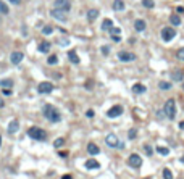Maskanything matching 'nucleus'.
Wrapping results in <instances>:
<instances>
[{
    "mask_svg": "<svg viewBox=\"0 0 184 179\" xmlns=\"http://www.w3.org/2000/svg\"><path fill=\"white\" fill-rule=\"evenodd\" d=\"M145 26L147 24H145V21L144 20H136L134 21V29L137 31V33H142L144 29H145Z\"/></svg>",
    "mask_w": 184,
    "mask_h": 179,
    "instance_id": "obj_16",
    "label": "nucleus"
},
{
    "mask_svg": "<svg viewBox=\"0 0 184 179\" xmlns=\"http://www.w3.org/2000/svg\"><path fill=\"white\" fill-rule=\"evenodd\" d=\"M147 179H149V178H147Z\"/></svg>",
    "mask_w": 184,
    "mask_h": 179,
    "instance_id": "obj_49",
    "label": "nucleus"
},
{
    "mask_svg": "<svg viewBox=\"0 0 184 179\" xmlns=\"http://www.w3.org/2000/svg\"><path fill=\"white\" fill-rule=\"evenodd\" d=\"M144 150H145V153H147L149 157L152 155V147L150 145H145V147H144Z\"/></svg>",
    "mask_w": 184,
    "mask_h": 179,
    "instance_id": "obj_38",
    "label": "nucleus"
},
{
    "mask_svg": "<svg viewBox=\"0 0 184 179\" xmlns=\"http://www.w3.org/2000/svg\"><path fill=\"white\" fill-rule=\"evenodd\" d=\"M176 57L179 58V60H183V61H184V47L178 50V55H176Z\"/></svg>",
    "mask_w": 184,
    "mask_h": 179,
    "instance_id": "obj_36",
    "label": "nucleus"
},
{
    "mask_svg": "<svg viewBox=\"0 0 184 179\" xmlns=\"http://www.w3.org/2000/svg\"><path fill=\"white\" fill-rule=\"evenodd\" d=\"M0 145H2V136H0Z\"/></svg>",
    "mask_w": 184,
    "mask_h": 179,
    "instance_id": "obj_48",
    "label": "nucleus"
},
{
    "mask_svg": "<svg viewBox=\"0 0 184 179\" xmlns=\"http://www.w3.org/2000/svg\"><path fill=\"white\" fill-rule=\"evenodd\" d=\"M179 127H181V129H184V121H181V123H179Z\"/></svg>",
    "mask_w": 184,
    "mask_h": 179,
    "instance_id": "obj_46",
    "label": "nucleus"
},
{
    "mask_svg": "<svg viewBox=\"0 0 184 179\" xmlns=\"http://www.w3.org/2000/svg\"><path fill=\"white\" fill-rule=\"evenodd\" d=\"M42 115L49 119L50 123H60L61 121V115L57 108H53V105L50 103H45L44 108H42Z\"/></svg>",
    "mask_w": 184,
    "mask_h": 179,
    "instance_id": "obj_1",
    "label": "nucleus"
},
{
    "mask_svg": "<svg viewBox=\"0 0 184 179\" xmlns=\"http://www.w3.org/2000/svg\"><path fill=\"white\" fill-rule=\"evenodd\" d=\"M3 105L5 103H3V100H2V97H0V108H3Z\"/></svg>",
    "mask_w": 184,
    "mask_h": 179,
    "instance_id": "obj_44",
    "label": "nucleus"
},
{
    "mask_svg": "<svg viewBox=\"0 0 184 179\" xmlns=\"http://www.w3.org/2000/svg\"><path fill=\"white\" fill-rule=\"evenodd\" d=\"M12 5H21V0H8Z\"/></svg>",
    "mask_w": 184,
    "mask_h": 179,
    "instance_id": "obj_41",
    "label": "nucleus"
},
{
    "mask_svg": "<svg viewBox=\"0 0 184 179\" xmlns=\"http://www.w3.org/2000/svg\"><path fill=\"white\" fill-rule=\"evenodd\" d=\"M128 165L131 168H141V165H142V157H139L137 153H132L131 157H129V160H128Z\"/></svg>",
    "mask_w": 184,
    "mask_h": 179,
    "instance_id": "obj_9",
    "label": "nucleus"
},
{
    "mask_svg": "<svg viewBox=\"0 0 184 179\" xmlns=\"http://www.w3.org/2000/svg\"><path fill=\"white\" fill-rule=\"evenodd\" d=\"M23 58H24V55L21 52H13L12 57H10V61H12L13 65H20L21 61H23Z\"/></svg>",
    "mask_w": 184,
    "mask_h": 179,
    "instance_id": "obj_13",
    "label": "nucleus"
},
{
    "mask_svg": "<svg viewBox=\"0 0 184 179\" xmlns=\"http://www.w3.org/2000/svg\"><path fill=\"white\" fill-rule=\"evenodd\" d=\"M142 5L145 8H153V7H155V2H153V0H142Z\"/></svg>",
    "mask_w": 184,
    "mask_h": 179,
    "instance_id": "obj_27",
    "label": "nucleus"
},
{
    "mask_svg": "<svg viewBox=\"0 0 184 179\" xmlns=\"http://www.w3.org/2000/svg\"><path fill=\"white\" fill-rule=\"evenodd\" d=\"M170 76H171V79H173V81H176V82H181L184 79L183 69H173L171 73H170Z\"/></svg>",
    "mask_w": 184,
    "mask_h": 179,
    "instance_id": "obj_12",
    "label": "nucleus"
},
{
    "mask_svg": "<svg viewBox=\"0 0 184 179\" xmlns=\"http://www.w3.org/2000/svg\"><path fill=\"white\" fill-rule=\"evenodd\" d=\"M181 161H183V163H184V157H181Z\"/></svg>",
    "mask_w": 184,
    "mask_h": 179,
    "instance_id": "obj_47",
    "label": "nucleus"
},
{
    "mask_svg": "<svg viewBox=\"0 0 184 179\" xmlns=\"http://www.w3.org/2000/svg\"><path fill=\"white\" fill-rule=\"evenodd\" d=\"M108 33H110V36H119L121 29H119V28H115V26H111V29L108 31Z\"/></svg>",
    "mask_w": 184,
    "mask_h": 179,
    "instance_id": "obj_31",
    "label": "nucleus"
},
{
    "mask_svg": "<svg viewBox=\"0 0 184 179\" xmlns=\"http://www.w3.org/2000/svg\"><path fill=\"white\" fill-rule=\"evenodd\" d=\"M100 52H102V53H103V55H107V53L110 52V47H107V45H103L102 49H100Z\"/></svg>",
    "mask_w": 184,
    "mask_h": 179,
    "instance_id": "obj_37",
    "label": "nucleus"
},
{
    "mask_svg": "<svg viewBox=\"0 0 184 179\" xmlns=\"http://www.w3.org/2000/svg\"><path fill=\"white\" fill-rule=\"evenodd\" d=\"M165 115H166L170 119H173L176 116V102H174V98L166 100V103H165Z\"/></svg>",
    "mask_w": 184,
    "mask_h": 179,
    "instance_id": "obj_3",
    "label": "nucleus"
},
{
    "mask_svg": "<svg viewBox=\"0 0 184 179\" xmlns=\"http://www.w3.org/2000/svg\"><path fill=\"white\" fill-rule=\"evenodd\" d=\"M28 136L31 139H34V140H42V142L47 140V132L44 129H41V127H29Z\"/></svg>",
    "mask_w": 184,
    "mask_h": 179,
    "instance_id": "obj_2",
    "label": "nucleus"
},
{
    "mask_svg": "<svg viewBox=\"0 0 184 179\" xmlns=\"http://www.w3.org/2000/svg\"><path fill=\"white\" fill-rule=\"evenodd\" d=\"M123 106L121 105H115V106H111L110 110L107 111V116H108V118H118V116H121L123 115Z\"/></svg>",
    "mask_w": 184,
    "mask_h": 179,
    "instance_id": "obj_8",
    "label": "nucleus"
},
{
    "mask_svg": "<svg viewBox=\"0 0 184 179\" xmlns=\"http://www.w3.org/2000/svg\"><path fill=\"white\" fill-rule=\"evenodd\" d=\"M60 45H68V41H63V39H61V41H60Z\"/></svg>",
    "mask_w": 184,
    "mask_h": 179,
    "instance_id": "obj_43",
    "label": "nucleus"
},
{
    "mask_svg": "<svg viewBox=\"0 0 184 179\" xmlns=\"http://www.w3.org/2000/svg\"><path fill=\"white\" fill-rule=\"evenodd\" d=\"M84 166H86L87 170H98V168H100V163H98L97 160L90 158V160H87V161L84 163Z\"/></svg>",
    "mask_w": 184,
    "mask_h": 179,
    "instance_id": "obj_15",
    "label": "nucleus"
},
{
    "mask_svg": "<svg viewBox=\"0 0 184 179\" xmlns=\"http://www.w3.org/2000/svg\"><path fill=\"white\" fill-rule=\"evenodd\" d=\"M47 63H49V65H57V63H58L57 55H50V57L47 58Z\"/></svg>",
    "mask_w": 184,
    "mask_h": 179,
    "instance_id": "obj_29",
    "label": "nucleus"
},
{
    "mask_svg": "<svg viewBox=\"0 0 184 179\" xmlns=\"http://www.w3.org/2000/svg\"><path fill=\"white\" fill-rule=\"evenodd\" d=\"M158 87H160L162 90H170V89H171V84H170V82H165V81H162V82L158 84Z\"/></svg>",
    "mask_w": 184,
    "mask_h": 179,
    "instance_id": "obj_28",
    "label": "nucleus"
},
{
    "mask_svg": "<svg viewBox=\"0 0 184 179\" xmlns=\"http://www.w3.org/2000/svg\"><path fill=\"white\" fill-rule=\"evenodd\" d=\"M61 179H73V178H71L70 174H66V176H63V178H61Z\"/></svg>",
    "mask_w": 184,
    "mask_h": 179,
    "instance_id": "obj_45",
    "label": "nucleus"
},
{
    "mask_svg": "<svg viewBox=\"0 0 184 179\" xmlns=\"http://www.w3.org/2000/svg\"><path fill=\"white\" fill-rule=\"evenodd\" d=\"M39 52L41 53H49L50 52V42H47V41L41 42V44H39Z\"/></svg>",
    "mask_w": 184,
    "mask_h": 179,
    "instance_id": "obj_18",
    "label": "nucleus"
},
{
    "mask_svg": "<svg viewBox=\"0 0 184 179\" xmlns=\"http://www.w3.org/2000/svg\"><path fill=\"white\" fill-rule=\"evenodd\" d=\"M170 23H171L173 26H179L181 24V18L178 16V15H171V16H170Z\"/></svg>",
    "mask_w": 184,
    "mask_h": 179,
    "instance_id": "obj_25",
    "label": "nucleus"
},
{
    "mask_svg": "<svg viewBox=\"0 0 184 179\" xmlns=\"http://www.w3.org/2000/svg\"><path fill=\"white\" fill-rule=\"evenodd\" d=\"M63 144H65V139L63 137H58L55 142H53V145L57 147V148H60V147H63Z\"/></svg>",
    "mask_w": 184,
    "mask_h": 179,
    "instance_id": "obj_32",
    "label": "nucleus"
},
{
    "mask_svg": "<svg viewBox=\"0 0 184 179\" xmlns=\"http://www.w3.org/2000/svg\"><path fill=\"white\" fill-rule=\"evenodd\" d=\"M128 137H129V139H136V137H137V131H136V129H131L129 132H128Z\"/></svg>",
    "mask_w": 184,
    "mask_h": 179,
    "instance_id": "obj_35",
    "label": "nucleus"
},
{
    "mask_svg": "<svg viewBox=\"0 0 184 179\" xmlns=\"http://www.w3.org/2000/svg\"><path fill=\"white\" fill-rule=\"evenodd\" d=\"M163 179H173V173L170 170H166V168L163 170Z\"/></svg>",
    "mask_w": 184,
    "mask_h": 179,
    "instance_id": "obj_34",
    "label": "nucleus"
},
{
    "mask_svg": "<svg viewBox=\"0 0 184 179\" xmlns=\"http://www.w3.org/2000/svg\"><path fill=\"white\" fill-rule=\"evenodd\" d=\"M157 153H160V155H168V153H170V148H166V147H157Z\"/></svg>",
    "mask_w": 184,
    "mask_h": 179,
    "instance_id": "obj_30",
    "label": "nucleus"
},
{
    "mask_svg": "<svg viewBox=\"0 0 184 179\" xmlns=\"http://www.w3.org/2000/svg\"><path fill=\"white\" fill-rule=\"evenodd\" d=\"M87 152H89L90 155H98V152H100V148H98V147L95 145V144H92V142H90L89 145H87Z\"/></svg>",
    "mask_w": 184,
    "mask_h": 179,
    "instance_id": "obj_20",
    "label": "nucleus"
},
{
    "mask_svg": "<svg viewBox=\"0 0 184 179\" xmlns=\"http://www.w3.org/2000/svg\"><path fill=\"white\" fill-rule=\"evenodd\" d=\"M134 58H136L134 53L126 52V50H123V52L118 53V60H119V61H124V63H128V61H132Z\"/></svg>",
    "mask_w": 184,
    "mask_h": 179,
    "instance_id": "obj_11",
    "label": "nucleus"
},
{
    "mask_svg": "<svg viewBox=\"0 0 184 179\" xmlns=\"http://www.w3.org/2000/svg\"><path fill=\"white\" fill-rule=\"evenodd\" d=\"M97 16H98V10L97 8H92V10L87 12V20H89V21H94Z\"/></svg>",
    "mask_w": 184,
    "mask_h": 179,
    "instance_id": "obj_22",
    "label": "nucleus"
},
{
    "mask_svg": "<svg viewBox=\"0 0 184 179\" xmlns=\"http://www.w3.org/2000/svg\"><path fill=\"white\" fill-rule=\"evenodd\" d=\"M3 94L5 95H12V89H3Z\"/></svg>",
    "mask_w": 184,
    "mask_h": 179,
    "instance_id": "obj_42",
    "label": "nucleus"
},
{
    "mask_svg": "<svg viewBox=\"0 0 184 179\" xmlns=\"http://www.w3.org/2000/svg\"><path fill=\"white\" fill-rule=\"evenodd\" d=\"M113 10L123 12V10H124V2H123V0H115L113 2Z\"/></svg>",
    "mask_w": 184,
    "mask_h": 179,
    "instance_id": "obj_21",
    "label": "nucleus"
},
{
    "mask_svg": "<svg viewBox=\"0 0 184 179\" xmlns=\"http://www.w3.org/2000/svg\"><path fill=\"white\" fill-rule=\"evenodd\" d=\"M111 26H113L111 20H108V18H107V20H103V23H102V29H103V31H110Z\"/></svg>",
    "mask_w": 184,
    "mask_h": 179,
    "instance_id": "obj_26",
    "label": "nucleus"
},
{
    "mask_svg": "<svg viewBox=\"0 0 184 179\" xmlns=\"http://www.w3.org/2000/svg\"><path fill=\"white\" fill-rule=\"evenodd\" d=\"M105 144L108 147H111V148H115V147H119V148H123V144L119 142L118 140V137H116V136L115 134H108L105 137Z\"/></svg>",
    "mask_w": 184,
    "mask_h": 179,
    "instance_id": "obj_5",
    "label": "nucleus"
},
{
    "mask_svg": "<svg viewBox=\"0 0 184 179\" xmlns=\"http://www.w3.org/2000/svg\"><path fill=\"white\" fill-rule=\"evenodd\" d=\"M50 15H52L53 18L57 21H60V23H65L66 20H68V16H66V12H63V10H58V8H53L52 12H50Z\"/></svg>",
    "mask_w": 184,
    "mask_h": 179,
    "instance_id": "obj_7",
    "label": "nucleus"
},
{
    "mask_svg": "<svg viewBox=\"0 0 184 179\" xmlns=\"http://www.w3.org/2000/svg\"><path fill=\"white\" fill-rule=\"evenodd\" d=\"M18 131H20V121H18V119H12L8 124V132L10 134H15Z\"/></svg>",
    "mask_w": 184,
    "mask_h": 179,
    "instance_id": "obj_14",
    "label": "nucleus"
},
{
    "mask_svg": "<svg viewBox=\"0 0 184 179\" xmlns=\"http://www.w3.org/2000/svg\"><path fill=\"white\" fill-rule=\"evenodd\" d=\"M37 90H39V94H50L53 90V84L49 81H45V82H41V84L37 85Z\"/></svg>",
    "mask_w": 184,
    "mask_h": 179,
    "instance_id": "obj_10",
    "label": "nucleus"
},
{
    "mask_svg": "<svg viewBox=\"0 0 184 179\" xmlns=\"http://www.w3.org/2000/svg\"><path fill=\"white\" fill-rule=\"evenodd\" d=\"M0 13H2V15H8L10 13L8 5L5 3V2H2V0H0Z\"/></svg>",
    "mask_w": 184,
    "mask_h": 179,
    "instance_id": "obj_24",
    "label": "nucleus"
},
{
    "mask_svg": "<svg viewBox=\"0 0 184 179\" xmlns=\"http://www.w3.org/2000/svg\"><path fill=\"white\" fill-rule=\"evenodd\" d=\"M52 33H53V28H52V26H45V28L42 29V34H45V36H50Z\"/></svg>",
    "mask_w": 184,
    "mask_h": 179,
    "instance_id": "obj_33",
    "label": "nucleus"
},
{
    "mask_svg": "<svg viewBox=\"0 0 184 179\" xmlns=\"http://www.w3.org/2000/svg\"><path fill=\"white\" fill-rule=\"evenodd\" d=\"M174 36H176L174 28H163V29H162V39H163L165 42L173 41V39H174Z\"/></svg>",
    "mask_w": 184,
    "mask_h": 179,
    "instance_id": "obj_6",
    "label": "nucleus"
},
{
    "mask_svg": "<svg viewBox=\"0 0 184 179\" xmlns=\"http://www.w3.org/2000/svg\"><path fill=\"white\" fill-rule=\"evenodd\" d=\"M12 85H13L12 79H2V81H0V87H2V89H10Z\"/></svg>",
    "mask_w": 184,
    "mask_h": 179,
    "instance_id": "obj_23",
    "label": "nucleus"
},
{
    "mask_svg": "<svg viewBox=\"0 0 184 179\" xmlns=\"http://www.w3.org/2000/svg\"><path fill=\"white\" fill-rule=\"evenodd\" d=\"M111 41H115V42H119V41H121V36H111Z\"/></svg>",
    "mask_w": 184,
    "mask_h": 179,
    "instance_id": "obj_40",
    "label": "nucleus"
},
{
    "mask_svg": "<svg viewBox=\"0 0 184 179\" xmlns=\"http://www.w3.org/2000/svg\"><path fill=\"white\" fill-rule=\"evenodd\" d=\"M53 8L63 10V12L68 13L71 10V2L70 0H55V2H53Z\"/></svg>",
    "mask_w": 184,
    "mask_h": 179,
    "instance_id": "obj_4",
    "label": "nucleus"
},
{
    "mask_svg": "<svg viewBox=\"0 0 184 179\" xmlns=\"http://www.w3.org/2000/svg\"><path fill=\"white\" fill-rule=\"evenodd\" d=\"M68 58H70V61H71V63H74V65H78V63H79V57H78V53L74 52V50L68 52Z\"/></svg>",
    "mask_w": 184,
    "mask_h": 179,
    "instance_id": "obj_19",
    "label": "nucleus"
},
{
    "mask_svg": "<svg viewBox=\"0 0 184 179\" xmlns=\"http://www.w3.org/2000/svg\"><path fill=\"white\" fill-rule=\"evenodd\" d=\"M94 115H95L94 110H87L86 111V116H87V118H94Z\"/></svg>",
    "mask_w": 184,
    "mask_h": 179,
    "instance_id": "obj_39",
    "label": "nucleus"
},
{
    "mask_svg": "<svg viewBox=\"0 0 184 179\" xmlns=\"http://www.w3.org/2000/svg\"><path fill=\"white\" fill-rule=\"evenodd\" d=\"M145 90H147V87L144 84H139V82H137V84L132 85V92H134V94H144Z\"/></svg>",
    "mask_w": 184,
    "mask_h": 179,
    "instance_id": "obj_17",
    "label": "nucleus"
}]
</instances>
